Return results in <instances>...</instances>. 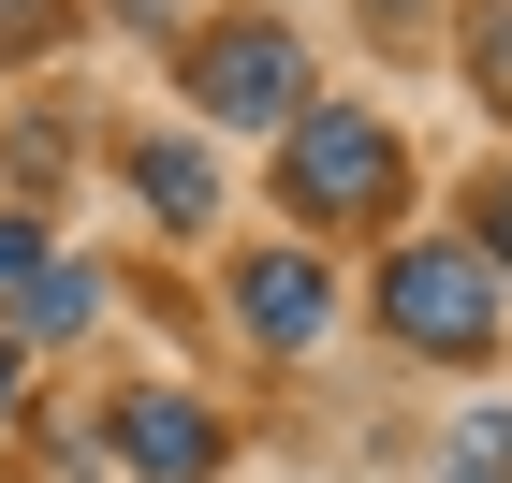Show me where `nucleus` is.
I'll use <instances>...</instances> for the list:
<instances>
[{
    "mask_svg": "<svg viewBox=\"0 0 512 483\" xmlns=\"http://www.w3.org/2000/svg\"><path fill=\"white\" fill-rule=\"evenodd\" d=\"M366 308H381V337L410 366H498V337H512V293H498V264L469 235H395Z\"/></svg>",
    "mask_w": 512,
    "mask_h": 483,
    "instance_id": "f257e3e1",
    "label": "nucleus"
},
{
    "mask_svg": "<svg viewBox=\"0 0 512 483\" xmlns=\"http://www.w3.org/2000/svg\"><path fill=\"white\" fill-rule=\"evenodd\" d=\"M469 249L498 264V293H512V147H498V161L469 176Z\"/></svg>",
    "mask_w": 512,
    "mask_h": 483,
    "instance_id": "9d476101",
    "label": "nucleus"
},
{
    "mask_svg": "<svg viewBox=\"0 0 512 483\" xmlns=\"http://www.w3.org/2000/svg\"><path fill=\"white\" fill-rule=\"evenodd\" d=\"M15 396H30V352H15V337H0V425H15Z\"/></svg>",
    "mask_w": 512,
    "mask_h": 483,
    "instance_id": "4468645a",
    "label": "nucleus"
},
{
    "mask_svg": "<svg viewBox=\"0 0 512 483\" xmlns=\"http://www.w3.org/2000/svg\"><path fill=\"white\" fill-rule=\"evenodd\" d=\"M74 30H88V0H0V74L15 59H59Z\"/></svg>",
    "mask_w": 512,
    "mask_h": 483,
    "instance_id": "1a4fd4ad",
    "label": "nucleus"
},
{
    "mask_svg": "<svg viewBox=\"0 0 512 483\" xmlns=\"http://www.w3.org/2000/svg\"><path fill=\"white\" fill-rule=\"evenodd\" d=\"M454 469H512V410H498V396L454 410Z\"/></svg>",
    "mask_w": 512,
    "mask_h": 483,
    "instance_id": "f8f14e48",
    "label": "nucleus"
},
{
    "mask_svg": "<svg viewBox=\"0 0 512 483\" xmlns=\"http://www.w3.org/2000/svg\"><path fill=\"white\" fill-rule=\"evenodd\" d=\"M176 88H191L205 132H293L308 118V44H293V15H205L176 44Z\"/></svg>",
    "mask_w": 512,
    "mask_h": 483,
    "instance_id": "7ed1b4c3",
    "label": "nucleus"
},
{
    "mask_svg": "<svg viewBox=\"0 0 512 483\" xmlns=\"http://www.w3.org/2000/svg\"><path fill=\"white\" fill-rule=\"evenodd\" d=\"M59 132H74V118H15V147H0V176H30V205L74 176V147H59Z\"/></svg>",
    "mask_w": 512,
    "mask_h": 483,
    "instance_id": "9b49d317",
    "label": "nucleus"
},
{
    "mask_svg": "<svg viewBox=\"0 0 512 483\" xmlns=\"http://www.w3.org/2000/svg\"><path fill=\"white\" fill-rule=\"evenodd\" d=\"M103 454H118L132 483H220L235 425L205 396H176V381H118V396H103Z\"/></svg>",
    "mask_w": 512,
    "mask_h": 483,
    "instance_id": "20e7f679",
    "label": "nucleus"
},
{
    "mask_svg": "<svg viewBox=\"0 0 512 483\" xmlns=\"http://www.w3.org/2000/svg\"><path fill=\"white\" fill-rule=\"evenodd\" d=\"M439 483H512V469H439Z\"/></svg>",
    "mask_w": 512,
    "mask_h": 483,
    "instance_id": "dca6fc26",
    "label": "nucleus"
},
{
    "mask_svg": "<svg viewBox=\"0 0 512 483\" xmlns=\"http://www.w3.org/2000/svg\"><path fill=\"white\" fill-rule=\"evenodd\" d=\"M278 205L308 235H381L395 205H410V132L366 118V103H308V118L278 132Z\"/></svg>",
    "mask_w": 512,
    "mask_h": 483,
    "instance_id": "f03ea898",
    "label": "nucleus"
},
{
    "mask_svg": "<svg viewBox=\"0 0 512 483\" xmlns=\"http://www.w3.org/2000/svg\"><path fill=\"white\" fill-rule=\"evenodd\" d=\"M103 15H118V30H161V15H176V0H103Z\"/></svg>",
    "mask_w": 512,
    "mask_h": 483,
    "instance_id": "2eb2a0df",
    "label": "nucleus"
},
{
    "mask_svg": "<svg viewBox=\"0 0 512 483\" xmlns=\"http://www.w3.org/2000/svg\"><path fill=\"white\" fill-rule=\"evenodd\" d=\"M454 74H469V103L512 132V0H454Z\"/></svg>",
    "mask_w": 512,
    "mask_h": 483,
    "instance_id": "6e6552de",
    "label": "nucleus"
},
{
    "mask_svg": "<svg viewBox=\"0 0 512 483\" xmlns=\"http://www.w3.org/2000/svg\"><path fill=\"white\" fill-rule=\"evenodd\" d=\"M118 191L147 205L161 235H205V220H220V161H205L191 132H132V147H118Z\"/></svg>",
    "mask_w": 512,
    "mask_h": 483,
    "instance_id": "423d86ee",
    "label": "nucleus"
},
{
    "mask_svg": "<svg viewBox=\"0 0 512 483\" xmlns=\"http://www.w3.org/2000/svg\"><path fill=\"white\" fill-rule=\"evenodd\" d=\"M44 249H59V235H44V205H30V220H0V293H15V279H30V264H44Z\"/></svg>",
    "mask_w": 512,
    "mask_h": 483,
    "instance_id": "ddd939ff",
    "label": "nucleus"
},
{
    "mask_svg": "<svg viewBox=\"0 0 512 483\" xmlns=\"http://www.w3.org/2000/svg\"><path fill=\"white\" fill-rule=\"evenodd\" d=\"M0 308H15V352H74L88 322H103V264H74V249H44L30 279L0 293Z\"/></svg>",
    "mask_w": 512,
    "mask_h": 483,
    "instance_id": "0eeeda50",
    "label": "nucleus"
},
{
    "mask_svg": "<svg viewBox=\"0 0 512 483\" xmlns=\"http://www.w3.org/2000/svg\"><path fill=\"white\" fill-rule=\"evenodd\" d=\"M220 308H235L249 352H308L322 322H337V279H322V249H235V279H220Z\"/></svg>",
    "mask_w": 512,
    "mask_h": 483,
    "instance_id": "39448f33",
    "label": "nucleus"
}]
</instances>
